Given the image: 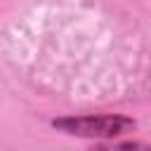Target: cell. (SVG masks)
I'll use <instances>...</instances> for the list:
<instances>
[{"label":"cell","mask_w":151,"mask_h":151,"mask_svg":"<svg viewBox=\"0 0 151 151\" xmlns=\"http://www.w3.org/2000/svg\"><path fill=\"white\" fill-rule=\"evenodd\" d=\"M87 151H151V144L149 142H142V139H113V142H94Z\"/></svg>","instance_id":"cell-2"},{"label":"cell","mask_w":151,"mask_h":151,"mask_svg":"<svg viewBox=\"0 0 151 151\" xmlns=\"http://www.w3.org/2000/svg\"><path fill=\"white\" fill-rule=\"evenodd\" d=\"M50 127L76 139L113 142L137 130V120L127 113H64L50 120Z\"/></svg>","instance_id":"cell-1"}]
</instances>
